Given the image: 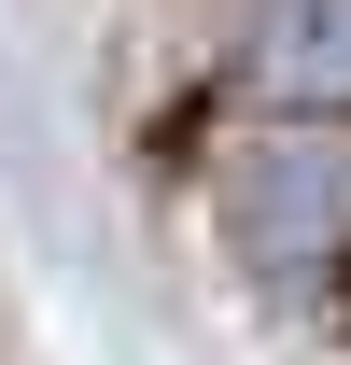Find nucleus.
Segmentation results:
<instances>
[{"label":"nucleus","mask_w":351,"mask_h":365,"mask_svg":"<svg viewBox=\"0 0 351 365\" xmlns=\"http://www.w3.org/2000/svg\"><path fill=\"white\" fill-rule=\"evenodd\" d=\"M239 85L267 113H351V0H253Z\"/></svg>","instance_id":"nucleus-1"},{"label":"nucleus","mask_w":351,"mask_h":365,"mask_svg":"<svg viewBox=\"0 0 351 365\" xmlns=\"http://www.w3.org/2000/svg\"><path fill=\"white\" fill-rule=\"evenodd\" d=\"M323 211H351V155H253L239 169V225H253V253H323Z\"/></svg>","instance_id":"nucleus-2"}]
</instances>
